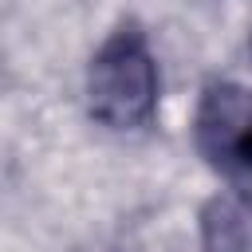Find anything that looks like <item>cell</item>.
Segmentation results:
<instances>
[{
    "mask_svg": "<svg viewBox=\"0 0 252 252\" xmlns=\"http://www.w3.org/2000/svg\"><path fill=\"white\" fill-rule=\"evenodd\" d=\"M248 55H252V39H248Z\"/></svg>",
    "mask_w": 252,
    "mask_h": 252,
    "instance_id": "obj_4",
    "label": "cell"
},
{
    "mask_svg": "<svg viewBox=\"0 0 252 252\" xmlns=\"http://www.w3.org/2000/svg\"><path fill=\"white\" fill-rule=\"evenodd\" d=\"M193 142L213 169L252 177V87L236 79L205 83L193 110Z\"/></svg>",
    "mask_w": 252,
    "mask_h": 252,
    "instance_id": "obj_2",
    "label": "cell"
},
{
    "mask_svg": "<svg viewBox=\"0 0 252 252\" xmlns=\"http://www.w3.org/2000/svg\"><path fill=\"white\" fill-rule=\"evenodd\" d=\"M201 240L205 252H252V197L248 193H220L201 213Z\"/></svg>",
    "mask_w": 252,
    "mask_h": 252,
    "instance_id": "obj_3",
    "label": "cell"
},
{
    "mask_svg": "<svg viewBox=\"0 0 252 252\" xmlns=\"http://www.w3.org/2000/svg\"><path fill=\"white\" fill-rule=\"evenodd\" d=\"M161 75L150 35L138 20H122L106 32L87 63V110L98 126L134 134L158 118Z\"/></svg>",
    "mask_w": 252,
    "mask_h": 252,
    "instance_id": "obj_1",
    "label": "cell"
}]
</instances>
